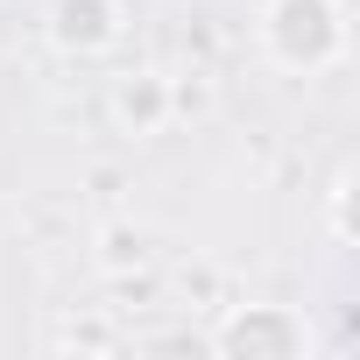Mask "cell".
<instances>
[{
  "label": "cell",
  "mask_w": 360,
  "mask_h": 360,
  "mask_svg": "<svg viewBox=\"0 0 360 360\" xmlns=\"http://www.w3.org/2000/svg\"><path fill=\"white\" fill-rule=\"evenodd\" d=\"M255 36H262V57L276 71L318 78V71H332L346 57V8L339 0H269Z\"/></svg>",
  "instance_id": "obj_1"
},
{
  "label": "cell",
  "mask_w": 360,
  "mask_h": 360,
  "mask_svg": "<svg viewBox=\"0 0 360 360\" xmlns=\"http://www.w3.org/2000/svg\"><path fill=\"white\" fill-rule=\"evenodd\" d=\"M205 346L226 360H297V353H311V325L290 304H240L219 318V332Z\"/></svg>",
  "instance_id": "obj_2"
},
{
  "label": "cell",
  "mask_w": 360,
  "mask_h": 360,
  "mask_svg": "<svg viewBox=\"0 0 360 360\" xmlns=\"http://www.w3.org/2000/svg\"><path fill=\"white\" fill-rule=\"evenodd\" d=\"M50 43L64 50V57H106L113 43H120V0H50Z\"/></svg>",
  "instance_id": "obj_3"
},
{
  "label": "cell",
  "mask_w": 360,
  "mask_h": 360,
  "mask_svg": "<svg viewBox=\"0 0 360 360\" xmlns=\"http://www.w3.org/2000/svg\"><path fill=\"white\" fill-rule=\"evenodd\" d=\"M169 106H176V92H169L162 71H127V78L113 85V120H120V134H155V127L169 120Z\"/></svg>",
  "instance_id": "obj_4"
},
{
  "label": "cell",
  "mask_w": 360,
  "mask_h": 360,
  "mask_svg": "<svg viewBox=\"0 0 360 360\" xmlns=\"http://www.w3.org/2000/svg\"><path fill=\"white\" fill-rule=\"evenodd\" d=\"M106 269H127V262H141V233H127V226H113L106 233V255H99Z\"/></svg>",
  "instance_id": "obj_5"
}]
</instances>
